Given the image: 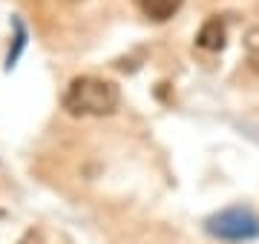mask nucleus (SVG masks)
Returning <instances> with one entry per match:
<instances>
[{
    "label": "nucleus",
    "instance_id": "4",
    "mask_svg": "<svg viewBox=\"0 0 259 244\" xmlns=\"http://www.w3.org/2000/svg\"><path fill=\"white\" fill-rule=\"evenodd\" d=\"M185 0H136V6L141 9V15L153 23H164L182 9Z\"/></svg>",
    "mask_w": 259,
    "mask_h": 244
},
{
    "label": "nucleus",
    "instance_id": "3",
    "mask_svg": "<svg viewBox=\"0 0 259 244\" xmlns=\"http://www.w3.org/2000/svg\"><path fill=\"white\" fill-rule=\"evenodd\" d=\"M225 43H228V29H225V20L210 18L204 20L199 35H196V46L204 49V52H222Z\"/></svg>",
    "mask_w": 259,
    "mask_h": 244
},
{
    "label": "nucleus",
    "instance_id": "2",
    "mask_svg": "<svg viewBox=\"0 0 259 244\" xmlns=\"http://www.w3.org/2000/svg\"><path fill=\"white\" fill-rule=\"evenodd\" d=\"M204 230H207V235L219 238V241L242 244V241H253L259 235V218L250 207H228V210L207 218Z\"/></svg>",
    "mask_w": 259,
    "mask_h": 244
},
{
    "label": "nucleus",
    "instance_id": "1",
    "mask_svg": "<svg viewBox=\"0 0 259 244\" xmlns=\"http://www.w3.org/2000/svg\"><path fill=\"white\" fill-rule=\"evenodd\" d=\"M61 103L75 118H104V115H112L118 109L121 89L112 81H104V78L78 75L69 81Z\"/></svg>",
    "mask_w": 259,
    "mask_h": 244
},
{
    "label": "nucleus",
    "instance_id": "6",
    "mask_svg": "<svg viewBox=\"0 0 259 244\" xmlns=\"http://www.w3.org/2000/svg\"><path fill=\"white\" fill-rule=\"evenodd\" d=\"M18 244H44V238H40L37 230H29V233H23V238H20Z\"/></svg>",
    "mask_w": 259,
    "mask_h": 244
},
{
    "label": "nucleus",
    "instance_id": "5",
    "mask_svg": "<svg viewBox=\"0 0 259 244\" xmlns=\"http://www.w3.org/2000/svg\"><path fill=\"white\" fill-rule=\"evenodd\" d=\"M12 26H15V43L9 46V55H6V69H9V72L15 69L20 52L26 49V26H23V20L15 18V20H12Z\"/></svg>",
    "mask_w": 259,
    "mask_h": 244
}]
</instances>
